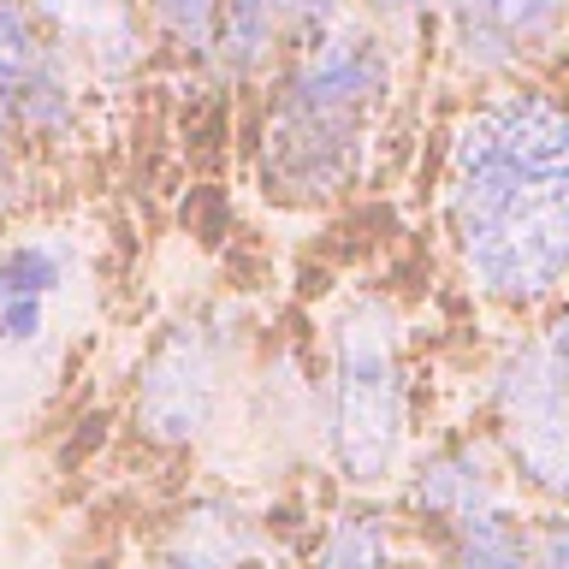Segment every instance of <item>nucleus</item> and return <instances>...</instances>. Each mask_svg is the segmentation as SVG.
Here are the masks:
<instances>
[{"mask_svg":"<svg viewBox=\"0 0 569 569\" xmlns=\"http://www.w3.org/2000/svg\"><path fill=\"white\" fill-rule=\"evenodd\" d=\"M238 309H196L172 320L142 356L137 373V427L142 439L167 445V451H190L213 433L231 391V368H238Z\"/></svg>","mask_w":569,"mask_h":569,"instance_id":"20e7f679","label":"nucleus"},{"mask_svg":"<svg viewBox=\"0 0 569 569\" xmlns=\"http://www.w3.org/2000/svg\"><path fill=\"white\" fill-rule=\"evenodd\" d=\"M439 12L475 78H516L569 24V0H439Z\"/></svg>","mask_w":569,"mask_h":569,"instance_id":"6e6552de","label":"nucleus"},{"mask_svg":"<svg viewBox=\"0 0 569 569\" xmlns=\"http://www.w3.org/2000/svg\"><path fill=\"white\" fill-rule=\"evenodd\" d=\"M315 427L327 462L350 492H380L403 475L409 451V380L398 320L380 297H350L327 320V373H320Z\"/></svg>","mask_w":569,"mask_h":569,"instance_id":"7ed1b4c3","label":"nucleus"},{"mask_svg":"<svg viewBox=\"0 0 569 569\" xmlns=\"http://www.w3.org/2000/svg\"><path fill=\"white\" fill-rule=\"evenodd\" d=\"M71 279L60 238H12L0 249V350H24L48 332V302Z\"/></svg>","mask_w":569,"mask_h":569,"instance_id":"f8f14e48","label":"nucleus"},{"mask_svg":"<svg viewBox=\"0 0 569 569\" xmlns=\"http://www.w3.org/2000/svg\"><path fill=\"white\" fill-rule=\"evenodd\" d=\"M154 48L178 53V60H202L213 53V24H220V0H142Z\"/></svg>","mask_w":569,"mask_h":569,"instance_id":"2eb2a0df","label":"nucleus"},{"mask_svg":"<svg viewBox=\"0 0 569 569\" xmlns=\"http://www.w3.org/2000/svg\"><path fill=\"white\" fill-rule=\"evenodd\" d=\"M24 178H30V149L12 131H0V220H12L24 202Z\"/></svg>","mask_w":569,"mask_h":569,"instance_id":"f3484780","label":"nucleus"},{"mask_svg":"<svg viewBox=\"0 0 569 569\" xmlns=\"http://www.w3.org/2000/svg\"><path fill=\"white\" fill-rule=\"evenodd\" d=\"M492 445L505 451L510 475L546 505L569 510V386L551 368L540 332L510 345L487 373Z\"/></svg>","mask_w":569,"mask_h":569,"instance_id":"39448f33","label":"nucleus"},{"mask_svg":"<svg viewBox=\"0 0 569 569\" xmlns=\"http://www.w3.org/2000/svg\"><path fill=\"white\" fill-rule=\"evenodd\" d=\"M373 24H386V30H398V24H421L427 12H439V0H362Z\"/></svg>","mask_w":569,"mask_h":569,"instance_id":"a211bd4d","label":"nucleus"},{"mask_svg":"<svg viewBox=\"0 0 569 569\" xmlns=\"http://www.w3.org/2000/svg\"><path fill=\"white\" fill-rule=\"evenodd\" d=\"M338 18H345V0H220L208 66L226 83L273 78L302 42H315Z\"/></svg>","mask_w":569,"mask_h":569,"instance_id":"0eeeda50","label":"nucleus"},{"mask_svg":"<svg viewBox=\"0 0 569 569\" xmlns=\"http://www.w3.org/2000/svg\"><path fill=\"white\" fill-rule=\"evenodd\" d=\"M528 569H569V510L528 522Z\"/></svg>","mask_w":569,"mask_h":569,"instance_id":"dca6fc26","label":"nucleus"},{"mask_svg":"<svg viewBox=\"0 0 569 569\" xmlns=\"http://www.w3.org/2000/svg\"><path fill=\"white\" fill-rule=\"evenodd\" d=\"M445 226L457 267L492 309H551L569 284V96L510 83L451 131Z\"/></svg>","mask_w":569,"mask_h":569,"instance_id":"f257e3e1","label":"nucleus"},{"mask_svg":"<svg viewBox=\"0 0 569 569\" xmlns=\"http://www.w3.org/2000/svg\"><path fill=\"white\" fill-rule=\"evenodd\" d=\"M261 516L243 498L208 492L184 505L149 569H249L261 558Z\"/></svg>","mask_w":569,"mask_h":569,"instance_id":"9b49d317","label":"nucleus"},{"mask_svg":"<svg viewBox=\"0 0 569 569\" xmlns=\"http://www.w3.org/2000/svg\"><path fill=\"white\" fill-rule=\"evenodd\" d=\"M445 569H528V522L516 505H498L451 533Z\"/></svg>","mask_w":569,"mask_h":569,"instance_id":"4468645a","label":"nucleus"},{"mask_svg":"<svg viewBox=\"0 0 569 569\" xmlns=\"http://www.w3.org/2000/svg\"><path fill=\"white\" fill-rule=\"evenodd\" d=\"M391 96V42L373 18H338L273 71L256 184L279 208H327L368 167Z\"/></svg>","mask_w":569,"mask_h":569,"instance_id":"f03ea898","label":"nucleus"},{"mask_svg":"<svg viewBox=\"0 0 569 569\" xmlns=\"http://www.w3.org/2000/svg\"><path fill=\"white\" fill-rule=\"evenodd\" d=\"M89 83H124L149 66L154 36L142 0H30Z\"/></svg>","mask_w":569,"mask_h":569,"instance_id":"9d476101","label":"nucleus"},{"mask_svg":"<svg viewBox=\"0 0 569 569\" xmlns=\"http://www.w3.org/2000/svg\"><path fill=\"white\" fill-rule=\"evenodd\" d=\"M540 345H546L551 368H558V373H563V386H569V302H551V320H546Z\"/></svg>","mask_w":569,"mask_h":569,"instance_id":"6ab92c4d","label":"nucleus"},{"mask_svg":"<svg viewBox=\"0 0 569 569\" xmlns=\"http://www.w3.org/2000/svg\"><path fill=\"white\" fill-rule=\"evenodd\" d=\"M398 546H391V516L380 505H345L338 516H327L315 540L309 569H391Z\"/></svg>","mask_w":569,"mask_h":569,"instance_id":"ddd939ff","label":"nucleus"},{"mask_svg":"<svg viewBox=\"0 0 569 569\" xmlns=\"http://www.w3.org/2000/svg\"><path fill=\"white\" fill-rule=\"evenodd\" d=\"M89 78L30 0H0V131L24 149H60L83 131Z\"/></svg>","mask_w":569,"mask_h":569,"instance_id":"423d86ee","label":"nucleus"},{"mask_svg":"<svg viewBox=\"0 0 569 569\" xmlns=\"http://www.w3.org/2000/svg\"><path fill=\"white\" fill-rule=\"evenodd\" d=\"M403 505H409V516H416L421 528H439L445 540H451L462 522H475V516L510 505L498 445L492 439H475V433L433 445V451L409 469Z\"/></svg>","mask_w":569,"mask_h":569,"instance_id":"1a4fd4ad","label":"nucleus"}]
</instances>
